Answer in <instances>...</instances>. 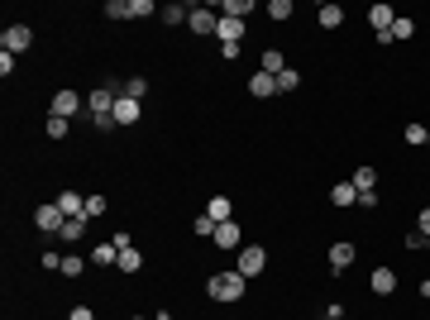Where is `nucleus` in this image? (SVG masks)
Masks as SVG:
<instances>
[{"instance_id":"1","label":"nucleus","mask_w":430,"mask_h":320,"mask_svg":"<svg viewBox=\"0 0 430 320\" xmlns=\"http://www.w3.org/2000/svg\"><path fill=\"white\" fill-rule=\"evenodd\" d=\"M244 287H249V277L235 267V272H215L211 282H206V296H211V301H240Z\"/></svg>"},{"instance_id":"2","label":"nucleus","mask_w":430,"mask_h":320,"mask_svg":"<svg viewBox=\"0 0 430 320\" xmlns=\"http://www.w3.org/2000/svg\"><path fill=\"white\" fill-rule=\"evenodd\" d=\"M115 249H120V258H115V267H120V272H139V267H144V253H139L134 249V239H130V235H125V230H120V235H115Z\"/></svg>"},{"instance_id":"3","label":"nucleus","mask_w":430,"mask_h":320,"mask_svg":"<svg viewBox=\"0 0 430 320\" xmlns=\"http://www.w3.org/2000/svg\"><path fill=\"white\" fill-rule=\"evenodd\" d=\"M29 43H34V29L29 25H10L5 34H0V48H5V53H25Z\"/></svg>"},{"instance_id":"4","label":"nucleus","mask_w":430,"mask_h":320,"mask_svg":"<svg viewBox=\"0 0 430 320\" xmlns=\"http://www.w3.org/2000/svg\"><path fill=\"white\" fill-rule=\"evenodd\" d=\"M139 115H144V106H139L134 96H120V101H115V115H110V120H115V130H130V125H139Z\"/></svg>"},{"instance_id":"5","label":"nucleus","mask_w":430,"mask_h":320,"mask_svg":"<svg viewBox=\"0 0 430 320\" xmlns=\"http://www.w3.org/2000/svg\"><path fill=\"white\" fill-rule=\"evenodd\" d=\"M263 267H268V253H263L258 244H244V249H240V272H244V277H258Z\"/></svg>"},{"instance_id":"6","label":"nucleus","mask_w":430,"mask_h":320,"mask_svg":"<svg viewBox=\"0 0 430 320\" xmlns=\"http://www.w3.org/2000/svg\"><path fill=\"white\" fill-rule=\"evenodd\" d=\"M34 225H39L43 235H62V225H67V215L57 211V201H53V206H39V211H34Z\"/></svg>"},{"instance_id":"7","label":"nucleus","mask_w":430,"mask_h":320,"mask_svg":"<svg viewBox=\"0 0 430 320\" xmlns=\"http://www.w3.org/2000/svg\"><path fill=\"white\" fill-rule=\"evenodd\" d=\"M215 39H220V48H230V43H244V20H235V15H220V25H215Z\"/></svg>"},{"instance_id":"8","label":"nucleus","mask_w":430,"mask_h":320,"mask_svg":"<svg viewBox=\"0 0 430 320\" xmlns=\"http://www.w3.org/2000/svg\"><path fill=\"white\" fill-rule=\"evenodd\" d=\"M215 25H220V15H211L206 5H191V15H187L191 34H201V39H206V34H215Z\"/></svg>"},{"instance_id":"9","label":"nucleus","mask_w":430,"mask_h":320,"mask_svg":"<svg viewBox=\"0 0 430 320\" xmlns=\"http://www.w3.org/2000/svg\"><path fill=\"white\" fill-rule=\"evenodd\" d=\"M81 110V96L77 91H53V106H48V115H57V120H72Z\"/></svg>"},{"instance_id":"10","label":"nucleus","mask_w":430,"mask_h":320,"mask_svg":"<svg viewBox=\"0 0 430 320\" xmlns=\"http://www.w3.org/2000/svg\"><path fill=\"white\" fill-rule=\"evenodd\" d=\"M368 287H373L377 296H392V292H397V272H392V267H373Z\"/></svg>"},{"instance_id":"11","label":"nucleus","mask_w":430,"mask_h":320,"mask_svg":"<svg viewBox=\"0 0 430 320\" xmlns=\"http://www.w3.org/2000/svg\"><path fill=\"white\" fill-rule=\"evenodd\" d=\"M249 96H258V101L277 96V77H268V72H254V77H249Z\"/></svg>"},{"instance_id":"12","label":"nucleus","mask_w":430,"mask_h":320,"mask_svg":"<svg viewBox=\"0 0 430 320\" xmlns=\"http://www.w3.org/2000/svg\"><path fill=\"white\" fill-rule=\"evenodd\" d=\"M57 211L67 215V220H77V215H86V196H81V191H62V196H57Z\"/></svg>"},{"instance_id":"13","label":"nucleus","mask_w":430,"mask_h":320,"mask_svg":"<svg viewBox=\"0 0 430 320\" xmlns=\"http://www.w3.org/2000/svg\"><path fill=\"white\" fill-rule=\"evenodd\" d=\"M206 215H211L215 225H225V220H235V201H230V196H211V201H206Z\"/></svg>"},{"instance_id":"14","label":"nucleus","mask_w":430,"mask_h":320,"mask_svg":"<svg viewBox=\"0 0 430 320\" xmlns=\"http://www.w3.org/2000/svg\"><path fill=\"white\" fill-rule=\"evenodd\" d=\"M354 267V244H330V272Z\"/></svg>"},{"instance_id":"15","label":"nucleus","mask_w":430,"mask_h":320,"mask_svg":"<svg viewBox=\"0 0 430 320\" xmlns=\"http://www.w3.org/2000/svg\"><path fill=\"white\" fill-rule=\"evenodd\" d=\"M215 249H244V244H240V225H235V220H225V225L215 230Z\"/></svg>"},{"instance_id":"16","label":"nucleus","mask_w":430,"mask_h":320,"mask_svg":"<svg viewBox=\"0 0 430 320\" xmlns=\"http://www.w3.org/2000/svg\"><path fill=\"white\" fill-rule=\"evenodd\" d=\"M330 201H335V206H359V187H354V182H335V187H330Z\"/></svg>"},{"instance_id":"17","label":"nucleus","mask_w":430,"mask_h":320,"mask_svg":"<svg viewBox=\"0 0 430 320\" xmlns=\"http://www.w3.org/2000/svg\"><path fill=\"white\" fill-rule=\"evenodd\" d=\"M316 20H321V29H340V25H345V10L330 0V5H321V10H316Z\"/></svg>"},{"instance_id":"18","label":"nucleus","mask_w":430,"mask_h":320,"mask_svg":"<svg viewBox=\"0 0 430 320\" xmlns=\"http://www.w3.org/2000/svg\"><path fill=\"white\" fill-rule=\"evenodd\" d=\"M368 20H373L377 34H387V29H392V20H397V10H392V5H373V10H368Z\"/></svg>"},{"instance_id":"19","label":"nucleus","mask_w":430,"mask_h":320,"mask_svg":"<svg viewBox=\"0 0 430 320\" xmlns=\"http://www.w3.org/2000/svg\"><path fill=\"white\" fill-rule=\"evenodd\" d=\"M115 258H120L115 244H96V249H91V263H96V267H115Z\"/></svg>"},{"instance_id":"20","label":"nucleus","mask_w":430,"mask_h":320,"mask_svg":"<svg viewBox=\"0 0 430 320\" xmlns=\"http://www.w3.org/2000/svg\"><path fill=\"white\" fill-rule=\"evenodd\" d=\"M81 235H86V215H77V220H67V225H62V235H57V239H62V244H77Z\"/></svg>"},{"instance_id":"21","label":"nucleus","mask_w":430,"mask_h":320,"mask_svg":"<svg viewBox=\"0 0 430 320\" xmlns=\"http://www.w3.org/2000/svg\"><path fill=\"white\" fill-rule=\"evenodd\" d=\"M258 72H268V77H277V72H287V57L277 53V48H268V53H263V67H258Z\"/></svg>"},{"instance_id":"22","label":"nucleus","mask_w":430,"mask_h":320,"mask_svg":"<svg viewBox=\"0 0 430 320\" xmlns=\"http://www.w3.org/2000/svg\"><path fill=\"white\" fill-rule=\"evenodd\" d=\"M411 34H416V20H411V15H397V20H392V39H397V43H406Z\"/></svg>"},{"instance_id":"23","label":"nucleus","mask_w":430,"mask_h":320,"mask_svg":"<svg viewBox=\"0 0 430 320\" xmlns=\"http://www.w3.org/2000/svg\"><path fill=\"white\" fill-rule=\"evenodd\" d=\"M354 187L359 191H377V172L373 167H354Z\"/></svg>"},{"instance_id":"24","label":"nucleus","mask_w":430,"mask_h":320,"mask_svg":"<svg viewBox=\"0 0 430 320\" xmlns=\"http://www.w3.org/2000/svg\"><path fill=\"white\" fill-rule=\"evenodd\" d=\"M191 5H162V25H187Z\"/></svg>"},{"instance_id":"25","label":"nucleus","mask_w":430,"mask_h":320,"mask_svg":"<svg viewBox=\"0 0 430 320\" xmlns=\"http://www.w3.org/2000/svg\"><path fill=\"white\" fill-rule=\"evenodd\" d=\"M220 10H225V15H235V20H244V15H254V0H225Z\"/></svg>"},{"instance_id":"26","label":"nucleus","mask_w":430,"mask_h":320,"mask_svg":"<svg viewBox=\"0 0 430 320\" xmlns=\"http://www.w3.org/2000/svg\"><path fill=\"white\" fill-rule=\"evenodd\" d=\"M191 230H196V235H201V239H215V230H220V225H215L211 215L201 211V215H196V225H191Z\"/></svg>"},{"instance_id":"27","label":"nucleus","mask_w":430,"mask_h":320,"mask_svg":"<svg viewBox=\"0 0 430 320\" xmlns=\"http://www.w3.org/2000/svg\"><path fill=\"white\" fill-rule=\"evenodd\" d=\"M296 86H301V72H296V67L277 72V91H296Z\"/></svg>"},{"instance_id":"28","label":"nucleus","mask_w":430,"mask_h":320,"mask_svg":"<svg viewBox=\"0 0 430 320\" xmlns=\"http://www.w3.org/2000/svg\"><path fill=\"white\" fill-rule=\"evenodd\" d=\"M72 134V120H57V115H48V139H67Z\"/></svg>"},{"instance_id":"29","label":"nucleus","mask_w":430,"mask_h":320,"mask_svg":"<svg viewBox=\"0 0 430 320\" xmlns=\"http://www.w3.org/2000/svg\"><path fill=\"white\" fill-rule=\"evenodd\" d=\"M153 10H158L153 0H130V20H148Z\"/></svg>"},{"instance_id":"30","label":"nucleus","mask_w":430,"mask_h":320,"mask_svg":"<svg viewBox=\"0 0 430 320\" xmlns=\"http://www.w3.org/2000/svg\"><path fill=\"white\" fill-rule=\"evenodd\" d=\"M106 211H110L106 196H86V220H96V215H106Z\"/></svg>"},{"instance_id":"31","label":"nucleus","mask_w":430,"mask_h":320,"mask_svg":"<svg viewBox=\"0 0 430 320\" xmlns=\"http://www.w3.org/2000/svg\"><path fill=\"white\" fill-rule=\"evenodd\" d=\"M125 96L144 101V96H148V81H144V77H130V81H125Z\"/></svg>"},{"instance_id":"32","label":"nucleus","mask_w":430,"mask_h":320,"mask_svg":"<svg viewBox=\"0 0 430 320\" xmlns=\"http://www.w3.org/2000/svg\"><path fill=\"white\" fill-rule=\"evenodd\" d=\"M406 144H416V148L430 144V130H426V125H406Z\"/></svg>"},{"instance_id":"33","label":"nucleus","mask_w":430,"mask_h":320,"mask_svg":"<svg viewBox=\"0 0 430 320\" xmlns=\"http://www.w3.org/2000/svg\"><path fill=\"white\" fill-rule=\"evenodd\" d=\"M62 272H67V277H81V272H86V263H81L77 253H62Z\"/></svg>"},{"instance_id":"34","label":"nucleus","mask_w":430,"mask_h":320,"mask_svg":"<svg viewBox=\"0 0 430 320\" xmlns=\"http://www.w3.org/2000/svg\"><path fill=\"white\" fill-rule=\"evenodd\" d=\"M106 15L110 20H130V0H106Z\"/></svg>"},{"instance_id":"35","label":"nucleus","mask_w":430,"mask_h":320,"mask_svg":"<svg viewBox=\"0 0 430 320\" xmlns=\"http://www.w3.org/2000/svg\"><path fill=\"white\" fill-rule=\"evenodd\" d=\"M292 10H296L292 0H272V5H268V15H272V20H292Z\"/></svg>"},{"instance_id":"36","label":"nucleus","mask_w":430,"mask_h":320,"mask_svg":"<svg viewBox=\"0 0 430 320\" xmlns=\"http://www.w3.org/2000/svg\"><path fill=\"white\" fill-rule=\"evenodd\" d=\"M43 267H48V272H62V253L48 249V253H43Z\"/></svg>"},{"instance_id":"37","label":"nucleus","mask_w":430,"mask_h":320,"mask_svg":"<svg viewBox=\"0 0 430 320\" xmlns=\"http://www.w3.org/2000/svg\"><path fill=\"white\" fill-rule=\"evenodd\" d=\"M406 249H430V239L421 235V230H411V235H406Z\"/></svg>"},{"instance_id":"38","label":"nucleus","mask_w":430,"mask_h":320,"mask_svg":"<svg viewBox=\"0 0 430 320\" xmlns=\"http://www.w3.org/2000/svg\"><path fill=\"white\" fill-rule=\"evenodd\" d=\"M416 230L430 239V206H421V215H416Z\"/></svg>"},{"instance_id":"39","label":"nucleus","mask_w":430,"mask_h":320,"mask_svg":"<svg viewBox=\"0 0 430 320\" xmlns=\"http://www.w3.org/2000/svg\"><path fill=\"white\" fill-rule=\"evenodd\" d=\"M67 320H96V311H91V306H77V311H72Z\"/></svg>"},{"instance_id":"40","label":"nucleus","mask_w":430,"mask_h":320,"mask_svg":"<svg viewBox=\"0 0 430 320\" xmlns=\"http://www.w3.org/2000/svg\"><path fill=\"white\" fill-rule=\"evenodd\" d=\"M421 296H426V301H430V277H426V282H421Z\"/></svg>"},{"instance_id":"41","label":"nucleus","mask_w":430,"mask_h":320,"mask_svg":"<svg viewBox=\"0 0 430 320\" xmlns=\"http://www.w3.org/2000/svg\"><path fill=\"white\" fill-rule=\"evenodd\" d=\"M153 320H172V316H167V311H162V316H153Z\"/></svg>"},{"instance_id":"42","label":"nucleus","mask_w":430,"mask_h":320,"mask_svg":"<svg viewBox=\"0 0 430 320\" xmlns=\"http://www.w3.org/2000/svg\"><path fill=\"white\" fill-rule=\"evenodd\" d=\"M330 320H345V316H330Z\"/></svg>"}]
</instances>
